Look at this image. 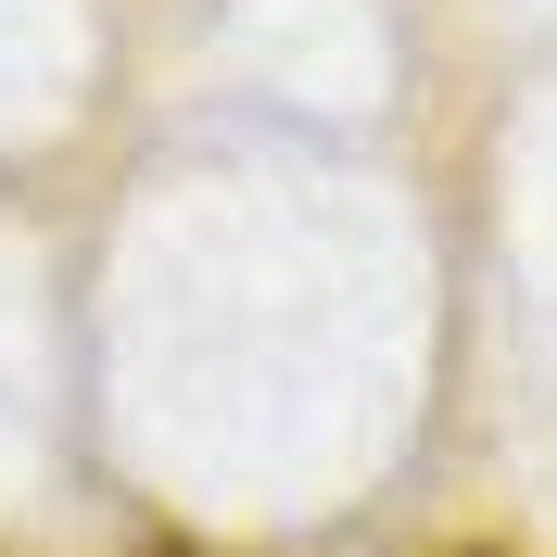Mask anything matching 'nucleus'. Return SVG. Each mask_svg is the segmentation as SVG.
I'll return each instance as SVG.
<instances>
[{
  "instance_id": "nucleus-1",
  "label": "nucleus",
  "mask_w": 557,
  "mask_h": 557,
  "mask_svg": "<svg viewBox=\"0 0 557 557\" xmlns=\"http://www.w3.org/2000/svg\"><path fill=\"white\" fill-rule=\"evenodd\" d=\"M456 557H494V545H456Z\"/></svg>"
}]
</instances>
